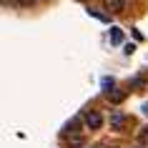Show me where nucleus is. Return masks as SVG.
<instances>
[{
    "mask_svg": "<svg viewBox=\"0 0 148 148\" xmlns=\"http://www.w3.org/2000/svg\"><path fill=\"white\" fill-rule=\"evenodd\" d=\"M86 125L90 128V131H98L103 125V116L98 113V110H86Z\"/></svg>",
    "mask_w": 148,
    "mask_h": 148,
    "instance_id": "1",
    "label": "nucleus"
},
{
    "mask_svg": "<svg viewBox=\"0 0 148 148\" xmlns=\"http://www.w3.org/2000/svg\"><path fill=\"white\" fill-rule=\"evenodd\" d=\"M63 138H65V143H68L70 148H80V146H83V136L75 133V128H73V131H65V133H63Z\"/></svg>",
    "mask_w": 148,
    "mask_h": 148,
    "instance_id": "2",
    "label": "nucleus"
},
{
    "mask_svg": "<svg viewBox=\"0 0 148 148\" xmlns=\"http://www.w3.org/2000/svg\"><path fill=\"white\" fill-rule=\"evenodd\" d=\"M103 8H106L108 15H116V13H121L125 8V0H103Z\"/></svg>",
    "mask_w": 148,
    "mask_h": 148,
    "instance_id": "3",
    "label": "nucleus"
},
{
    "mask_svg": "<svg viewBox=\"0 0 148 148\" xmlns=\"http://www.w3.org/2000/svg\"><path fill=\"white\" fill-rule=\"evenodd\" d=\"M106 93H108V101H110V103H121V101L125 98L123 90H110V88H106Z\"/></svg>",
    "mask_w": 148,
    "mask_h": 148,
    "instance_id": "4",
    "label": "nucleus"
},
{
    "mask_svg": "<svg viewBox=\"0 0 148 148\" xmlns=\"http://www.w3.org/2000/svg\"><path fill=\"white\" fill-rule=\"evenodd\" d=\"M123 123H125V118L121 116V113H116V116L110 118V125H113V128H118V131H121V125H123Z\"/></svg>",
    "mask_w": 148,
    "mask_h": 148,
    "instance_id": "5",
    "label": "nucleus"
},
{
    "mask_svg": "<svg viewBox=\"0 0 148 148\" xmlns=\"http://www.w3.org/2000/svg\"><path fill=\"white\" fill-rule=\"evenodd\" d=\"M110 40H113V43H121V40H123V33L118 30V28H113V30H110Z\"/></svg>",
    "mask_w": 148,
    "mask_h": 148,
    "instance_id": "6",
    "label": "nucleus"
},
{
    "mask_svg": "<svg viewBox=\"0 0 148 148\" xmlns=\"http://www.w3.org/2000/svg\"><path fill=\"white\" fill-rule=\"evenodd\" d=\"M138 143H148V128H143L138 133Z\"/></svg>",
    "mask_w": 148,
    "mask_h": 148,
    "instance_id": "7",
    "label": "nucleus"
},
{
    "mask_svg": "<svg viewBox=\"0 0 148 148\" xmlns=\"http://www.w3.org/2000/svg\"><path fill=\"white\" fill-rule=\"evenodd\" d=\"M18 5H23V8H28V5H33V3H35V0H15Z\"/></svg>",
    "mask_w": 148,
    "mask_h": 148,
    "instance_id": "8",
    "label": "nucleus"
}]
</instances>
